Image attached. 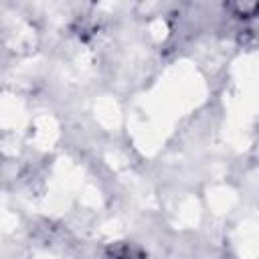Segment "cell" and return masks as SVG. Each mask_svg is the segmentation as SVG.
Masks as SVG:
<instances>
[{
  "label": "cell",
  "instance_id": "1",
  "mask_svg": "<svg viewBox=\"0 0 259 259\" xmlns=\"http://www.w3.org/2000/svg\"><path fill=\"white\" fill-rule=\"evenodd\" d=\"M231 2H233V10L241 18H251L257 12V0H231Z\"/></svg>",
  "mask_w": 259,
  "mask_h": 259
}]
</instances>
